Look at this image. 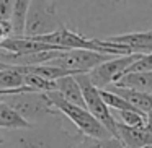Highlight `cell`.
Returning <instances> with one entry per match:
<instances>
[{"mask_svg":"<svg viewBox=\"0 0 152 148\" xmlns=\"http://www.w3.org/2000/svg\"><path fill=\"white\" fill-rule=\"evenodd\" d=\"M72 148H124V145H123V142L119 138H115V137L93 138V137L80 135L79 140L74 143Z\"/></svg>","mask_w":152,"mask_h":148,"instance_id":"cell-16","label":"cell"},{"mask_svg":"<svg viewBox=\"0 0 152 148\" xmlns=\"http://www.w3.org/2000/svg\"><path fill=\"white\" fill-rule=\"evenodd\" d=\"M134 72H152V52L141 56L128 70H126V73H134Z\"/></svg>","mask_w":152,"mask_h":148,"instance_id":"cell-20","label":"cell"},{"mask_svg":"<svg viewBox=\"0 0 152 148\" xmlns=\"http://www.w3.org/2000/svg\"><path fill=\"white\" fill-rule=\"evenodd\" d=\"M144 148H152V145H149V147H144Z\"/></svg>","mask_w":152,"mask_h":148,"instance_id":"cell-25","label":"cell"},{"mask_svg":"<svg viewBox=\"0 0 152 148\" xmlns=\"http://www.w3.org/2000/svg\"><path fill=\"white\" fill-rule=\"evenodd\" d=\"M116 130L124 148H144L152 145V132L147 127H128L116 122Z\"/></svg>","mask_w":152,"mask_h":148,"instance_id":"cell-10","label":"cell"},{"mask_svg":"<svg viewBox=\"0 0 152 148\" xmlns=\"http://www.w3.org/2000/svg\"><path fill=\"white\" fill-rule=\"evenodd\" d=\"M33 125L28 121H25L10 104L0 98V130L7 132H18V130H26L31 129Z\"/></svg>","mask_w":152,"mask_h":148,"instance_id":"cell-12","label":"cell"},{"mask_svg":"<svg viewBox=\"0 0 152 148\" xmlns=\"http://www.w3.org/2000/svg\"><path fill=\"white\" fill-rule=\"evenodd\" d=\"M64 117V116H62ZM33 125L26 130L8 132L10 135L4 137L5 143L12 148H72L74 143L79 140L80 134H70L62 124L61 119L56 125L48 127L46 124Z\"/></svg>","mask_w":152,"mask_h":148,"instance_id":"cell-2","label":"cell"},{"mask_svg":"<svg viewBox=\"0 0 152 148\" xmlns=\"http://www.w3.org/2000/svg\"><path fill=\"white\" fill-rule=\"evenodd\" d=\"M62 18L59 17L56 2L51 0H31L30 12L25 26V38H38L53 34L66 28Z\"/></svg>","mask_w":152,"mask_h":148,"instance_id":"cell-5","label":"cell"},{"mask_svg":"<svg viewBox=\"0 0 152 148\" xmlns=\"http://www.w3.org/2000/svg\"><path fill=\"white\" fill-rule=\"evenodd\" d=\"M13 38V28L10 21H0V44Z\"/></svg>","mask_w":152,"mask_h":148,"instance_id":"cell-22","label":"cell"},{"mask_svg":"<svg viewBox=\"0 0 152 148\" xmlns=\"http://www.w3.org/2000/svg\"><path fill=\"white\" fill-rule=\"evenodd\" d=\"M116 122L123 125H128V127H145L147 124V116L142 114L137 109H132V111H116V114H113Z\"/></svg>","mask_w":152,"mask_h":148,"instance_id":"cell-18","label":"cell"},{"mask_svg":"<svg viewBox=\"0 0 152 148\" xmlns=\"http://www.w3.org/2000/svg\"><path fill=\"white\" fill-rule=\"evenodd\" d=\"M115 86L136 90V91H144V93H152V72L126 73L115 83Z\"/></svg>","mask_w":152,"mask_h":148,"instance_id":"cell-14","label":"cell"},{"mask_svg":"<svg viewBox=\"0 0 152 148\" xmlns=\"http://www.w3.org/2000/svg\"><path fill=\"white\" fill-rule=\"evenodd\" d=\"M141 57V54H132V56H119L100 64L93 70H90L88 75L90 82L98 90H106L108 86L115 85L119 78L126 73V70Z\"/></svg>","mask_w":152,"mask_h":148,"instance_id":"cell-8","label":"cell"},{"mask_svg":"<svg viewBox=\"0 0 152 148\" xmlns=\"http://www.w3.org/2000/svg\"><path fill=\"white\" fill-rule=\"evenodd\" d=\"M106 17L110 36L152 30V0H93Z\"/></svg>","mask_w":152,"mask_h":148,"instance_id":"cell-1","label":"cell"},{"mask_svg":"<svg viewBox=\"0 0 152 148\" xmlns=\"http://www.w3.org/2000/svg\"><path fill=\"white\" fill-rule=\"evenodd\" d=\"M31 0H13V10H12V28L13 38H25V26L30 12Z\"/></svg>","mask_w":152,"mask_h":148,"instance_id":"cell-15","label":"cell"},{"mask_svg":"<svg viewBox=\"0 0 152 148\" xmlns=\"http://www.w3.org/2000/svg\"><path fill=\"white\" fill-rule=\"evenodd\" d=\"M12 65H8V64H4V62H0V70H7V69H10Z\"/></svg>","mask_w":152,"mask_h":148,"instance_id":"cell-23","label":"cell"},{"mask_svg":"<svg viewBox=\"0 0 152 148\" xmlns=\"http://www.w3.org/2000/svg\"><path fill=\"white\" fill-rule=\"evenodd\" d=\"M103 39L110 43L123 44L129 49L131 54H151L152 52V30L147 31H136V33H126V34H116V36H108Z\"/></svg>","mask_w":152,"mask_h":148,"instance_id":"cell-9","label":"cell"},{"mask_svg":"<svg viewBox=\"0 0 152 148\" xmlns=\"http://www.w3.org/2000/svg\"><path fill=\"white\" fill-rule=\"evenodd\" d=\"M51 104L61 112L66 119H69L75 125L77 132L83 137H93V138H110L111 134L87 111V108H80L77 104L66 101L57 91L46 93Z\"/></svg>","mask_w":152,"mask_h":148,"instance_id":"cell-4","label":"cell"},{"mask_svg":"<svg viewBox=\"0 0 152 148\" xmlns=\"http://www.w3.org/2000/svg\"><path fill=\"white\" fill-rule=\"evenodd\" d=\"M100 93H102V98L105 101V104L110 109H115V111H132V109H136L126 99H123L119 95H116V93L108 91V90H100Z\"/></svg>","mask_w":152,"mask_h":148,"instance_id":"cell-19","label":"cell"},{"mask_svg":"<svg viewBox=\"0 0 152 148\" xmlns=\"http://www.w3.org/2000/svg\"><path fill=\"white\" fill-rule=\"evenodd\" d=\"M108 91H113L119 95L123 99L129 103L132 108L141 111L142 114H151L152 112V93H144V91H136V90H128V88H119V86H108Z\"/></svg>","mask_w":152,"mask_h":148,"instance_id":"cell-11","label":"cell"},{"mask_svg":"<svg viewBox=\"0 0 152 148\" xmlns=\"http://www.w3.org/2000/svg\"><path fill=\"white\" fill-rule=\"evenodd\" d=\"M115 56H106V54L93 52V51H83V49H74V51H66L61 52L54 60L48 62L49 65L61 67L64 70H69L74 75H82L88 73L100 64L113 59Z\"/></svg>","mask_w":152,"mask_h":148,"instance_id":"cell-7","label":"cell"},{"mask_svg":"<svg viewBox=\"0 0 152 148\" xmlns=\"http://www.w3.org/2000/svg\"><path fill=\"white\" fill-rule=\"evenodd\" d=\"M56 91L62 96L66 101L77 104L80 108H85V101H83V95L80 85L77 83L75 77H64L56 82Z\"/></svg>","mask_w":152,"mask_h":148,"instance_id":"cell-13","label":"cell"},{"mask_svg":"<svg viewBox=\"0 0 152 148\" xmlns=\"http://www.w3.org/2000/svg\"><path fill=\"white\" fill-rule=\"evenodd\" d=\"M0 98L7 104H10L31 125L46 124L61 116V112L51 104L46 93L31 91L26 86L20 88V91L17 93H12L8 96H0Z\"/></svg>","mask_w":152,"mask_h":148,"instance_id":"cell-3","label":"cell"},{"mask_svg":"<svg viewBox=\"0 0 152 148\" xmlns=\"http://www.w3.org/2000/svg\"><path fill=\"white\" fill-rule=\"evenodd\" d=\"M23 73H20L15 65L7 70H0V91H10V90L23 88Z\"/></svg>","mask_w":152,"mask_h":148,"instance_id":"cell-17","label":"cell"},{"mask_svg":"<svg viewBox=\"0 0 152 148\" xmlns=\"http://www.w3.org/2000/svg\"><path fill=\"white\" fill-rule=\"evenodd\" d=\"M77 83L80 85V90H82L83 95V101H85V108L106 130L111 134V137L118 138V130H116V121L111 114V109L105 104L102 98V93L100 90L90 82L88 75L87 73H82V75L75 77Z\"/></svg>","mask_w":152,"mask_h":148,"instance_id":"cell-6","label":"cell"},{"mask_svg":"<svg viewBox=\"0 0 152 148\" xmlns=\"http://www.w3.org/2000/svg\"><path fill=\"white\" fill-rule=\"evenodd\" d=\"M12 10H13V0H0V21H10Z\"/></svg>","mask_w":152,"mask_h":148,"instance_id":"cell-21","label":"cell"},{"mask_svg":"<svg viewBox=\"0 0 152 148\" xmlns=\"http://www.w3.org/2000/svg\"><path fill=\"white\" fill-rule=\"evenodd\" d=\"M0 148H7V143H0Z\"/></svg>","mask_w":152,"mask_h":148,"instance_id":"cell-24","label":"cell"}]
</instances>
